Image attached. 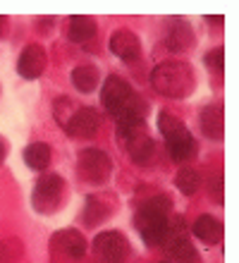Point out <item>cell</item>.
<instances>
[{"label": "cell", "mask_w": 239, "mask_h": 263, "mask_svg": "<svg viewBox=\"0 0 239 263\" xmlns=\"http://www.w3.org/2000/svg\"><path fill=\"white\" fill-rule=\"evenodd\" d=\"M172 201L170 196L158 194L146 199L139 206L137 215H134V228L139 230L141 239L149 247H163L165 232H168V220H170Z\"/></svg>", "instance_id": "obj_1"}, {"label": "cell", "mask_w": 239, "mask_h": 263, "mask_svg": "<svg viewBox=\"0 0 239 263\" xmlns=\"http://www.w3.org/2000/svg\"><path fill=\"white\" fill-rule=\"evenodd\" d=\"M151 84L158 93L168 98H185L194 91V69L185 60H165L151 72Z\"/></svg>", "instance_id": "obj_2"}, {"label": "cell", "mask_w": 239, "mask_h": 263, "mask_svg": "<svg viewBox=\"0 0 239 263\" xmlns=\"http://www.w3.org/2000/svg\"><path fill=\"white\" fill-rule=\"evenodd\" d=\"M158 129L163 134V139L168 141L172 160L177 163H187L196 156V141L191 137V132L187 129V125L179 118L170 115V112H160L158 115Z\"/></svg>", "instance_id": "obj_3"}, {"label": "cell", "mask_w": 239, "mask_h": 263, "mask_svg": "<svg viewBox=\"0 0 239 263\" xmlns=\"http://www.w3.org/2000/svg\"><path fill=\"white\" fill-rule=\"evenodd\" d=\"M77 167H79V175L82 180L91 182V184H105L113 173V160L105 151L101 148H84L79 153V160H77Z\"/></svg>", "instance_id": "obj_4"}, {"label": "cell", "mask_w": 239, "mask_h": 263, "mask_svg": "<svg viewBox=\"0 0 239 263\" xmlns=\"http://www.w3.org/2000/svg\"><path fill=\"white\" fill-rule=\"evenodd\" d=\"M62 189H65V182H62L60 175L46 173L41 180L36 182L34 194H31L34 208L39 213H53L62 199Z\"/></svg>", "instance_id": "obj_5"}, {"label": "cell", "mask_w": 239, "mask_h": 263, "mask_svg": "<svg viewBox=\"0 0 239 263\" xmlns=\"http://www.w3.org/2000/svg\"><path fill=\"white\" fill-rule=\"evenodd\" d=\"M94 251L103 263H124L130 256V242L115 230H105L101 235H96Z\"/></svg>", "instance_id": "obj_6"}, {"label": "cell", "mask_w": 239, "mask_h": 263, "mask_svg": "<svg viewBox=\"0 0 239 263\" xmlns=\"http://www.w3.org/2000/svg\"><path fill=\"white\" fill-rule=\"evenodd\" d=\"M101 127V115L94 108H77L75 115L67 120V125L62 129L75 139H91Z\"/></svg>", "instance_id": "obj_7"}, {"label": "cell", "mask_w": 239, "mask_h": 263, "mask_svg": "<svg viewBox=\"0 0 239 263\" xmlns=\"http://www.w3.org/2000/svg\"><path fill=\"white\" fill-rule=\"evenodd\" d=\"M50 244L58 254L72 258V261H82L84 254H86V239L79 230H60L53 235Z\"/></svg>", "instance_id": "obj_8"}, {"label": "cell", "mask_w": 239, "mask_h": 263, "mask_svg": "<svg viewBox=\"0 0 239 263\" xmlns=\"http://www.w3.org/2000/svg\"><path fill=\"white\" fill-rule=\"evenodd\" d=\"M48 65L46 50L39 43H29L27 48L20 53V60H17V72L24 79H39L43 74V69Z\"/></svg>", "instance_id": "obj_9"}, {"label": "cell", "mask_w": 239, "mask_h": 263, "mask_svg": "<svg viewBox=\"0 0 239 263\" xmlns=\"http://www.w3.org/2000/svg\"><path fill=\"white\" fill-rule=\"evenodd\" d=\"M194 41V31H191V24L182 17H170L165 22V48L172 50V53H179L185 50L187 46H191Z\"/></svg>", "instance_id": "obj_10"}, {"label": "cell", "mask_w": 239, "mask_h": 263, "mask_svg": "<svg viewBox=\"0 0 239 263\" xmlns=\"http://www.w3.org/2000/svg\"><path fill=\"white\" fill-rule=\"evenodd\" d=\"M110 53L117 55L120 60L124 63H132V60H137L139 53H141V41H139V36L130 29H117L115 34L110 36Z\"/></svg>", "instance_id": "obj_11"}, {"label": "cell", "mask_w": 239, "mask_h": 263, "mask_svg": "<svg viewBox=\"0 0 239 263\" xmlns=\"http://www.w3.org/2000/svg\"><path fill=\"white\" fill-rule=\"evenodd\" d=\"M122 139H124V144H127V151H130V156H132L134 163H146V160L153 158L156 144H153V139L146 134L143 127H137V129L122 134Z\"/></svg>", "instance_id": "obj_12"}, {"label": "cell", "mask_w": 239, "mask_h": 263, "mask_svg": "<svg viewBox=\"0 0 239 263\" xmlns=\"http://www.w3.org/2000/svg\"><path fill=\"white\" fill-rule=\"evenodd\" d=\"M191 232L196 235V239H201L204 244H220L223 242V222L215 218V215H198L194 225H191Z\"/></svg>", "instance_id": "obj_13"}, {"label": "cell", "mask_w": 239, "mask_h": 263, "mask_svg": "<svg viewBox=\"0 0 239 263\" xmlns=\"http://www.w3.org/2000/svg\"><path fill=\"white\" fill-rule=\"evenodd\" d=\"M198 122H201V129H204L206 137L213 139V141H220V139H223V134H225L223 105H208V108H204V110H201Z\"/></svg>", "instance_id": "obj_14"}, {"label": "cell", "mask_w": 239, "mask_h": 263, "mask_svg": "<svg viewBox=\"0 0 239 263\" xmlns=\"http://www.w3.org/2000/svg\"><path fill=\"white\" fill-rule=\"evenodd\" d=\"M96 36V22L89 14H75L67 22V39L75 43H86Z\"/></svg>", "instance_id": "obj_15"}, {"label": "cell", "mask_w": 239, "mask_h": 263, "mask_svg": "<svg viewBox=\"0 0 239 263\" xmlns=\"http://www.w3.org/2000/svg\"><path fill=\"white\" fill-rule=\"evenodd\" d=\"M101 82V74H98V69L94 65H79V67L72 69V84H75L77 91H82V93H91L96 91Z\"/></svg>", "instance_id": "obj_16"}, {"label": "cell", "mask_w": 239, "mask_h": 263, "mask_svg": "<svg viewBox=\"0 0 239 263\" xmlns=\"http://www.w3.org/2000/svg\"><path fill=\"white\" fill-rule=\"evenodd\" d=\"M24 163H27L31 170H46L50 165V146L43 144V141H34L24 148Z\"/></svg>", "instance_id": "obj_17"}, {"label": "cell", "mask_w": 239, "mask_h": 263, "mask_svg": "<svg viewBox=\"0 0 239 263\" xmlns=\"http://www.w3.org/2000/svg\"><path fill=\"white\" fill-rule=\"evenodd\" d=\"M175 187L185 196L196 194L198 187H201V175H198L194 167H182V170L175 175Z\"/></svg>", "instance_id": "obj_18"}, {"label": "cell", "mask_w": 239, "mask_h": 263, "mask_svg": "<svg viewBox=\"0 0 239 263\" xmlns=\"http://www.w3.org/2000/svg\"><path fill=\"white\" fill-rule=\"evenodd\" d=\"M110 213V208L103 203L98 196H89L86 199V206H84V222L89 225V228H94V225H98L101 220H105Z\"/></svg>", "instance_id": "obj_19"}, {"label": "cell", "mask_w": 239, "mask_h": 263, "mask_svg": "<svg viewBox=\"0 0 239 263\" xmlns=\"http://www.w3.org/2000/svg\"><path fill=\"white\" fill-rule=\"evenodd\" d=\"M77 108H79V105L72 103V98H67V96L58 98V101H55V105H53V112H55V120H58V125H60V127L67 125V120L75 115Z\"/></svg>", "instance_id": "obj_20"}, {"label": "cell", "mask_w": 239, "mask_h": 263, "mask_svg": "<svg viewBox=\"0 0 239 263\" xmlns=\"http://www.w3.org/2000/svg\"><path fill=\"white\" fill-rule=\"evenodd\" d=\"M206 67L208 69H213V72H223V69H225V50L223 48H213V50H208V53H206Z\"/></svg>", "instance_id": "obj_21"}, {"label": "cell", "mask_w": 239, "mask_h": 263, "mask_svg": "<svg viewBox=\"0 0 239 263\" xmlns=\"http://www.w3.org/2000/svg\"><path fill=\"white\" fill-rule=\"evenodd\" d=\"M22 249H20V244L14 242H0V263H14L17 258H20Z\"/></svg>", "instance_id": "obj_22"}, {"label": "cell", "mask_w": 239, "mask_h": 263, "mask_svg": "<svg viewBox=\"0 0 239 263\" xmlns=\"http://www.w3.org/2000/svg\"><path fill=\"white\" fill-rule=\"evenodd\" d=\"M211 194L218 199V203H223V175L218 173V177H211Z\"/></svg>", "instance_id": "obj_23"}, {"label": "cell", "mask_w": 239, "mask_h": 263, "mask_svg": "<svg viewBox=\"0 0 239 263\" xmlns=\"http://www.w3.org/2000/svg\"><path fill=\"white\" fill-rule=\"evenodd\" d=\"M5 156H7V144L3 141V139H0V163L5 160Z\"/></svg>", "instance_id": "obj_24"}, {"label": "cell", "mask_w": 239, "mask_h": 263, "mask_svg": "<svg viewBox=\"0 0 239 263\" xmlns=\"http://www.w3.org/2000/svg\"><path fill=\"white\" fill-rule=\"evenodd\" d=\"M3 29H5V17L0 14V34H3Z\"/></svg>", "instance_id": "obj_25"}]
</instances>
